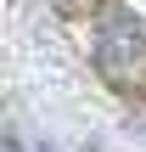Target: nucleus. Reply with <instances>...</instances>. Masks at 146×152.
<instances>
[{
    "instance_id": "obj_1",
    "label": "nucleus",
    "mask_w": 146,
    "mask_h": 152,
    "mask_svg": "<svg viewBox=\"0 0 146 152\" xmlns=\"http://www.w3.org/2000/svg\"><path fill=\"white\" fill-rule=\"evenodd\" d=\"M96 68L118 90H146V23L129 11H113V23L96 39Z\"/></svg>"
},
{
    "instance_id": "obj_3",
    "label": "nucleus",
    "mask_w": 146,
    "mask_h": 152,
    "mask_svg": "<svg viewBox=\"0 0 146 152\" xmlns=\"http://www.w3.org/2000/svg\"><path fill=\"white\" fill-rule=\"evenodd\" d=\"M6 152H23V141H17V135H6Z\"/></svg>"
},
{
    "instance_id": "obj_2",
    "label": "nucleus",
    "mask_w": 146,
    "mask_h": 152,
    "mask_svg": "<svg viewBox=\"0 0 146 152\" xmlns=\"http://www.w3.org/2000/svg\"><path fill=\"white\" fill-rule=\"evenodd\" d=\"M62 11H96V0H56Z\"/></svg>"
}]
</instances>
